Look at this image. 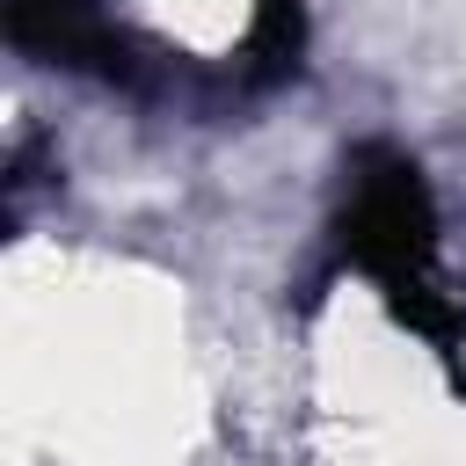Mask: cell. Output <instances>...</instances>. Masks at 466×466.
Listing matches in <instances>:
<instances>
[{
	"label": "cell",
	"mask_w": 466,
	"mask_h": 466,
	"mask_svg": "<svg viewBox=\"0 0 466 466\" xmlns=\"http://www.w3.org/2000/svg\"><path fill=\"white\" fill-rule=\"evenodd\" d=\"M335 262L371 277L386 306L437 350H466V299L451 291L437 262V197L415 167V153L371 138L342 167V211H335Z\"/></svg>",
	"instance_id": "obj_1"
},
{
	"label": "cell",
	"mask_w": 466,
	"mask_h": 466,
	"mask_svg": "<svg viewBox=\"0 0 466 466\" xmlns=\"http://www.w3.org/2000/svg\"><path fill=\"white\" fill-rule=\"evenodd\" d=\"M0 15L15 51L66 73H95L109 87H146V58L102 0H0Z\"/></svg>",
	"instance_id": "obj_2"
}]
</instances>
